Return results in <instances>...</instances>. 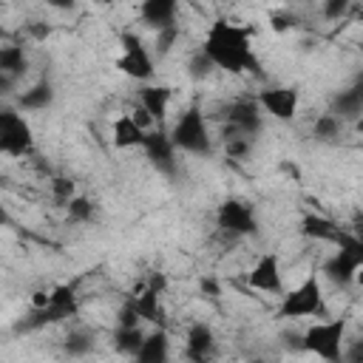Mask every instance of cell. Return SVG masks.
<instances>
[{
    "label": "cell",
    "mask_w": 363,
    "mask_h": 363,
    "mask_svg": "<svg viewBox=\"0 0 363 363\" xmlns=\"http://www.w3.org/2000/svg\"><path fill=\"white\" fill-rule=\"evenodd\" d=\"M201 51L210 57V62L218 71L227 74H247L258 71V57L252 48V31L247 26L230 23L224 17H216L201 40Z\"/></svg>",
    "instance_id": "1"
},
{
    "label": "cell",
    "mask_w": 363,
    "mask_h": 363,
    "mask_svg": "<svg viewBox=\"0 0 363 363\" xmlns=\"http://www.w3.org/2000/svg\"><path fill=\"white\" fill-rule=\"evenodd\" d=\"M281 320H301V318H329L323 284L318 272H309L295 289H286L278 303Z\"/></svg>",
    "instance_id": "2"
},
{
    "label": "cell",
    "mask_w": 363,
    "mask_h": 363,
    "mask_svg": "<svg viewBox=\"0 0 363 363\" xmlns=\"http://www.w3.org/2000/svg\"><path fill=\"white\" fill-rule=\"evenodd\" d=\"M170 139L179 147V153L187 156H210L213 153V133L207 125V116L199 105H190L182 111L170 128Z\"/></svg>",
    "instance_id": "3"
},
{
    "label": "cell",
    "mask_w": 363,
    "mask_h": 363,
    "mask_svg": "<svg viewBox=\"0 0 363 363\" xmlns=\"http://www.w3.org/2000/svg\"><path fill=\"white\" fill-rule=\"evenodd\" d=\"M346 329L349 320L340 318H318L303 335H301V346L320 357V360H343V346H346Z\"/></svg>",
    "instance_id": "4"
},
{
    "label": "cell",
    "mask_w": 363,
    "mask_h": 363,
    "mask_svg": "<svg viewBox=\"0 0 363 363\" xmlns=\"http://www.w3.org/2000/svg\"><path fill=\"white\" fill-rule=\"evenodd\" d=\"M363 267V238H357L352 230H340L335 238V252L323 261V278H329L337 286H346L354 281L357 269Z\"/></svg>",
    "instance_id": "5"
},
{
    "label": "cell",
    "mask_w": 363,
    "mask_h": 363,
    "mask_svg": "<svg viewBox=\"0 0 363 363\" xmlns=\"http://www.w3.org/2000/svg\"><path fill=\"white\" fill-rule=\"evenodd\" d=\"M79 312V295L74 284H60L54 289H48V301L43 306H31V315L20 323V329H40L48 323H60L68 320Z\"/></svg>",
    "instance_id": "6"
},
{
    "label": "cell",
    "mask_w": 363,
    "mask_h": 363,
    "mask_svg": "<svg viewBox=\"0 0 363 363\" xmlns=\"http://www.w3.org/2000/svg\"><path fill=\"white\" fill-rule=\"evenodd\" d=\"M119 57H116V68L128 77V79H136V82H153L156 77V60H153V51L142 43L139 34L133 31H122L119 34Z\"/></svg>",
    "instance_id": "7"
},
{
    "label": "cell",
    "mask_w": 363,
    "mask_h": 363,
    "mask_svg": "<svg viewBox=\"0 0 363 363\" xmlns=\"http://www.w3.org/2000/svg\"><path fill=\"white\" fill-rule=\"evenodd\" d=\"M34 150V130L20 108L0 111V153L11 159H23Z\"/></svg>",
    "instance_id": "8"
},
{
    "label": "cell",
    "mask_w": 363,
    "mask_h": 363,
    "mask_svg": "<svg viewBox=\"0 0 363 363\" xmlns=\"http://www.w3.org/2000/svg\"><path fill=\"white\" fill-rule=\"evenodd\" d=\"M216 224H218V230H224L227 235H235V238L258 233L255 207L250 201H241V199H224L216 207Z\"/></svg>",
    "instance_id": "9"
},
{
    "label": "cell",
    "mask_w": 363,
    "mask_h": 363,
    "mask_svg": "<svg viewBox=\"0 0 363 363\" xmlns=\"http://www.w3.org/2000/svg\"><path fill=\"white\" fill-rule=\"evenodd\" d=\"M264 108L258 105V99L252 96H241L224 105V125H233L235 130H241L244 136H258L264 130Z\"/></svg>",
    "instance_id": "10"
},
{
    "label": "cell",
    "mask_w": 363,
    "mask_h": 363,
    "mask_svg": "<svg viewBox=\"0 0 363 363\" xmlns=\"http://www.w3.org/2000/svg\"><path fill=\"white\" fill-rule=\"evenodd\" d=\"M255 99L267 116H272L278 122H292L298 113V105H301V91L292 85H269Z\"/></svg>",
    "instance_id": "11"
},
{
    "label": "cell",
    "mask_w": 363,
    "mask_h": 363,
    "mask_svg": "<svg viewBox=\"0 0 363 363\" xmlns=\"http://www.w3.org/2000/svg\"><path fill=\"white\" fill-rule=\"evenodd\" d=\"M162 295H164V275H153L145 286L136 289V295H130L133 303H136V312L145 323L167 326V312H164Z\"/></svg>",
    "instance_id": "12"
},
{
    "label": "cell",
    "mask_w": 363,
    "mask_h": 363,
    "mask_svg": "<svg viewBox=\"0 0 363 363\" xmlns=\"http://www.w3.org/2000/svg\"><path fill=\"white\" fill-rule=\"evenodd\" d=\"M247 284L258 292H267V295H284L286 286H284V272H281V258L275 252H264L252 269L247 272Z\"/></svg>",
    "instance_id": "13"
},
{
    "label": "cell",
    "mask_w": 363,
    "mask_h": 363,
    "mask_svg": "<svg viewBox=\"0 0 363 363\" xmlns=\"http://www.w3.org/2000/svg\"><path fill=\"white\" fill-rule=\"evenodd\" d=\"M142 150H145V156L150 159V164L159 173H164V176H173L176 173V167H179V159H176L179 156V147L173 145L170 130H147Z\"/></svg>",
    "instance_id": "14"
},
{
    "label": "cell",
    "mask_w": 363,
    "mask_h": 363,
    "mask_svg": "<svg viewBox=\"0 0 363 363\" xmlns=\"http://www.w3.org/2000/svg\"><path fill=\"white\" fill-rule=\"evenodd\" d=\"M173 102V88L162 85V82H142L139 88V108L153 119V122H164L167 111Z\"/></svg>",
    "instance_id": "15"
},
{
    "label": "cell",
    "mask_w": 363,
    "mask_h": 363,
    "mask_svg": "<svg viewBox=\"0 0 363 363\" xmlns=\"http://www.w3.org/2000/svg\"><path fill=\"white\" fill-rule=\"evenodd\" d=\"M145 136H147V128H145L133 113H119V116L113 119V128H111V142H113V147H119V150L142 147V145H145Z\"/></svg>",
    "instance_id": "16"
},
{
    "label": "cell",
    "mask_w": 363,
    "mask_h": 363,
    "mask_svg": "<svg viewBox=\"0 0 363 363\" xmlns=\"http://www.w3.org/2000/svg\"><path fill=\"white\" fill-rule=\"evenodd\" d=\"M329 111L343 122H357L360 113H363V77H357L349 88L337 91L332 96V108Z\"/></svg>",
    "instance_id": "17"
},
{
    "label": "cell",
    "mask_w": 363,
    "mask_h": 363,
    "mask_svg": "<svg viewBox=\"0 0 363 363\" xmlns=\"http://www.w3.org/2000/svg\"><path fill=\"white\" fill-rule=\"evenodd\" d=\"M213 349H216V335H213V329H210L207 323H201V320L190 323V326H187V335H184V354H187L190 360L201 363V360H207V357L213 354Z\"/></svg>",
    "instance_id": "18"
},
{
    "label": "cell",
    "mask_w": 363,
    "mask_h": 363,
    "mask_svg": "<svg viewBox=\"0 0 363 363\" xmlns=\"http://www.w3.org/2000/svg\"><path fill=\"white\" fill-rule=\"evenodd\" d=\"M179 14V0H139V17L153 31L173 26Z\"/></svg>",
    "instance_id": "19"
},
{
    "label": "cell",
    "mask_w": 363,
    "mask_h": 363,
    "mask_svg": "<svg viewBox=\"0 0 363 363\" xmlns=\"http://www.w3.org/2000/svg\"><path fill=\"white\" fill-rule=\"evenodd\" d=\"M54 85L48 82V79H40V82H34V85H28V88H23L20 91V96H17V108L23 111V113H37V111H45V108H51L54 105Z\"/></svg>",
    "instance_id": "20"
},
{
    "label": "cell",
    "mask_w": 363,
    "mask_h": 363,
    "mask_svg": "<svg viewBox=\"0 0 363 363\" xmlns=\"http://www.w3.org/2000/svg\"><path fill=\"white\" fill-rule=\"evenodd\" d=\"M170 357V337H167V329L164 326H153L147 335H145V340H142V346H139V352H136V360L139 363H162V360H167Z\"/></svg>",
    "instance_id": "21"
},
{
    "label": "cell",
    "mask_w": 363,
    "mask_h": 363,
    "mask_svg": "<svg viewBox=\"0 0 363 363\" xmlns=\"http://www.w3.org/2000/svg\"><path fill=\"white\" fill-rule=\"evenodd\" d=\"M301 235H306L312 241L335 244V238L340 235V227L329 216H323V213H303V218H301Z\"/></svg>",
    "instance_id": "22"
},
{
    "label": "cell",
    "mask_w": 363,
    "mask_h": 363,
    "mask_svg": "<svg viewBox=\"0 0 363 363\" xmlns=\"http://www.w3.org/2000/svg\"><path fill=\"white\" fill-rule=\"evenodd\" d=\"M28 68V57L23 51V45H3L0 48V77L17 79L20 74H26Z\"/></svg>",
    "instance_id": "23"
},
{
    "label": "cell",
    "mask_w": 363,
    "mask_h": 363,
    "mask_svg": "<svg viewBox=\"0 0 363 363\" xmlns=\"http://www.w3.org/2000/svg\"><path fill=\"white\" fill-rule=\"evenodd\" d=\"M145 335H147V332L142 329V323H139V326H116V332H113V346H116V352H122V354H128V357H136V352H139Z\"/></svg>",
    "instance_id": "24"
},
{
    "label": "cell",
    "mask_w": 363,
    "mask_h": 363,
    "mask_svg": "<svg viewBox=\"0 0 363 363\" xmlns=\"http://www.w3.org/2000/svg\"><path fill=\"white\" fill-rule=\"evenodd\" d=\"M94 213H96V204H94L88 196H82V193H77V196L65 204V218H68L71 224H91V221H94Z\"/></svg>",
    "instance_id": "25"
},
{
    "label": "cell",
    "mask_w": 363,
    "mask_h": 363,
    "mask_svg": "<svg viewBox=\"0 0 363 363\" xmlns=\"http://www.w3.org/2000/svg\"><path fill=\"white\" fill-rule=\"evenodd\" d=\"M94 349V335L88 329H71L62 340V352L68 357H85Z\"/></svg>",
    "instance_id": "26"
},
{
    "label": "cell",
    "mask_w": 363,
    "mask_h": 363,
    "mask_svg": "<svg viewBox=\"0 0 363 363\" xmlns=\"http://www.w3.org/2000/svg\"><path fill=\"white\" fill-rule=\"evenodd\" d=\"M340 128H343V119H337V116L329 111V113H320V116L315 119L312 136H315L318 142H335V139L340 136Z\"/></svg>",
    "instance_id": "27"
},
{
    "label": "cell",
    "mask_w": 363,
    "mask_h": 363,
    "mask_svg": "<svg viewBox=\"0 0 363 363\" xmlns=\"http://www.w3.org/2000/svg\"><path fill=\"white\" fill-rule=\"evenodd\" d=\"M176 40H179V26H176V23H173V26H164V28H159V31H156L153 51H156L159 57H164V54H170V51H173Z\"/></svg>",
    "instance_id": "28"
},
{
    "label": "cell",
    "mask_w": 363,
    "mask_h": 363,
    "mask_svg": "<svg viewBox=\"0 0 363 363\" xmlns=\"http://www.w3.org/2000/svg\"><path fill=\"white\" fill-rule=\"evenodd\" d=\"M51 193H54L57 201L68 204V201L77 196V187H74V182L65 179V176H54V179H51Z\"/></svg>",
    "instance_id": "29"
},
{
    "label": "cell",
    "mask_w": 363,
    "mask_h": 363,
    "mask_svg": "<svg viewBox=\"0 0 363 363\" xmlns=\"http://www.w3.org/2000/svg\"><path fill=\"white\" fill-rule=\"evenodd\" d=\"M216 71V65L210 62V57L199 48L196 54H193V60H190V77L193 79H201V77H207V74H213Z\"/></svg>",
    "instance_id": "30"
},
{
    "label": "cell",
    "mask_w": 363,
    "mask_h": 363,
    "mask_svg": "<svg viewBox=\"0 0 363 363\" xmlns=\"http://www.w3.org/2000/svg\"><path fill=\"white\" fill-rule=\"evenodd\" d=\"M352 0H320V11L326 20H340L346 11H349Z\"/></svg>",
    "instance_id": "31"
},
{
    "label": "cell",
    "mask_w": 363,
    "mask_h": 363,
    "mask_svg": "<svg viewBox=\"0 0 363 363\" xmlns=\"http://www.w3.org/2000/svg\"><path fill=\"white\" fill-rule=\"evenodd\" d=\"M343 360H352V363H363V337H354L343 346Z\"/></svg>",
    "instance_id": "32"
},
{
    "label": "cell",
    "mask_w": 363,
    "mask_h": 363,
    "mask_svg": "<svg viewBox=\"0 0 363 363\" xmlns=\"http://www.w3.org/2000/svg\"><path fill=\"white\" fill-rule=\"evenodd\" d=\"M48 9H57V11H68V9H74L77 6V0H43Z\"/></svg>",
    "instance_id": "33"
},
{
    "label": "cell",
    "mask_w": 363,
    "mask_h": 363,
    "mask_svg": "<svg viewBox=\"0 0 363 363\" xmlns=\"http://www.w3.org/2000/svg\"><path fill=\"white\" fill-rule=\"evenodd\" d=\"M201 292H207V295H218V284L210 281V278H204V281H201Z\"/></svg>",
    "instance_id": "34"
},
{
    "label": "cell",
    "mask_w": 363,
    "mask_h": 363,
    "mask_svg": "<svg viewBox=\"0 0 363 363\" xmlns=\"http://www.w3.org/2000/svg\"><path fill=\"white\" fill-rule=\"evenodd\" d=\"M352 233H354L357 238H363V213L354 216V221H352Z\"/></svg>",
    "instance_id": "35"
},
{
    "label": "cell",
    "mask_w": 363,
    "mask_h": 363,
    "mask_svg": "<svg viewBox=\"0 0 363 363\" xmlns=\"http://www.w3.org/2000/svg\"><path fill=\"white\" fill-rule=\"evenodd\" d=\"M354 284H357V286H363V267L357 269V275H354Z\"/></svg>",
    "instance_id": "36"
},
{
    "label": "cell",
    "mask_w": 363,
    "mask_h": 363,
    "mask_svg": "<svg viewBox=\"0 0 363 363\" xmlns=\"http://www.w3.org/2000/svg\"><path fill=\"white\" fill-rule=\"evenodd\" d=\"M354 130H357V133H360V136H363V113H360V119H357V122H354Z\"/></svg>",
    "instance_id": "37"
},
{
    "label": "cell",
    "mask_w": 363,
    "mask_h": 363,
    "mask_svg": "<svg viewBox=\"0 0 363 363\" xmlns=\"http://www.w3.org/2000/svg\"><path fill=\"white\" fill-rule=\"evenodd\" d=\"M360 54H363V43H360Z\"/></svg>",
    "instance_id": "38"
}]
</instances>
